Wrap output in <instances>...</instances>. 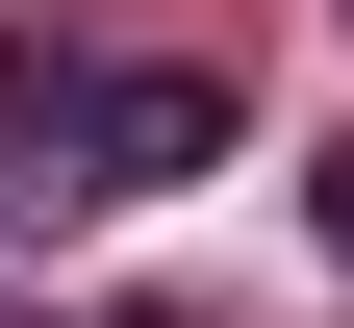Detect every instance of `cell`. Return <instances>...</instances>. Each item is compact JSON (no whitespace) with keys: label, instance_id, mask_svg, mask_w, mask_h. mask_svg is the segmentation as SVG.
Instances as JSON below:
<instances>
[{"label":"cell","instance_id":"1","mask_svg":"<svg viewBox=\"0 0 354 328\" xmlns=\"http://www.w3.org/2000/svg\"><path fill=\"white\" fill-rule=\"evenodd\" d=\"M0 152L51 177V202H102V51L76 26H0Z\"/></svg>","mask_w":354,"mask_h":328},{"label":"cell","instance_id":"2","mask_svg":"<svg viewBox=\"0 0 354 328\" xmlns=\"http://www.w3.org/2000/svg\"><path fill=\"white\" fill-rule=\"evenodd\" d=\"M228 177V76H102V202H177Z\"/></svg>","mask_w":354,"mask_h":328},{"label":"cell","instance_id":"3","mask_svg":"<svg viewBox=\"0 0 354 328\" xmlns=\"http://www.w3.org/2000/svg\"><path fill=\"white\" fill-rule=\"evenodd\" d=\"M304 227H329V278H354V152H329V177H304Z\"/></svg>","mask_w":354,"mask_h":328},{"label":"cell","instance_id":"4","mask_svg":"<svg viewBox=\"0 0 354 328\" xmlns=\"http://www.w3.org/2000/svg\"><path fill=\"white\" fill-rule=\"evenodd\" d=\"M127 328H203V303H127Z\"/></svg>","mask_w":354,"mask_h":328}]
</instances>
